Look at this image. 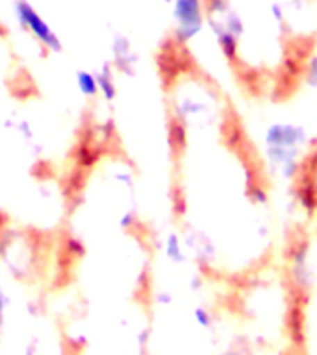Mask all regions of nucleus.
<instances>
[{
  "label": "nucleus",
  "mask_w": 317,
  "mask_h": 355,
  "mask_svg": "<svg viewBox=\"0 0 317 355\" xmlns=\"http://www.w3.org/2000/svg\"><path fill=\"white\" fill-rule=\"evenodd\" d=\"M172 237L210 282L243 288L277 270L280 233L275 180L227 85L182 33L161 46Z\"/></svg>",
  "instance_id": "1"
},
{
  "label": "nucleus",
  "mask_w": 317,
  "mask_h": 355,
  "mask_svg": "<svg viewBox=\"0 0 317 355\" xmlns=\"http://www.w3.org/2000/svg\"><path fill=\"white\" fill-rule=\"evenodd\" d=\"M232 82L249 98L291 100L317 69V0H199Z\"/></svg>",
  "instance_id": "2"
},
{
  "label": "nucleus",
  "mask_w": 317,
  "mask_h": 355,
  "mask_svg": "<svg viewBox=\"0 0 317 355\" xmlns=\"http://www.w3.org/2000/svg\"><path fill=\"white\" fill-rule=\"evenodd\" d=\"M15 17L17 21H19V24H21L26 32L32 33L33 37L38 39L44 49L54 50V52H58V50L61 49L60 37L56 35L54 30L47 24V21L39 15L38 11L33 10L32 4H28L26 0H19V2H17Z\"/></svg>",
  "instance_id": "3"
},
{
  "label": "nucleus",
  "mask_w": 317,
  "mask_h": 355,
  "mask_svg": "<svg viewBox=\"0 0 317 355\" xmlns=\"http://www.w3.org/2000/svg\"><path fill=\"white\" fill-rule=\"evenodd\" d=\"M76 85L78 91H80L83 96H88V98H93V96H97V94L100 93L97 74H93V72L89 71L76 72Z\"/></svg>",
  "instance_id": "4"
},
{
  "label": "nucleus",
  "mask_w": 317,
  "mask_h": 355,
  "mask_svg": "<svg viewBox=\"0 0 317 355\" xmlns=\"http://www.w3.org/2000/svg\"><path fill=\"white\" fill-rule=\"evenodd\" d=\"M97 80H99V91L102 93L108 102L115 98L117 94V85H115V80H113V74H111V69L108 65L102 69L100 72H97Z\"/></svg>",
  "instance_id": "5"
},
{
  "label": "nucleus",
  "mask_w": 317,
  "mask_h": 355,
  "mask_svg": "<svg viewBox=\"0 0 317 355\" xmlns=\"http://www.w3.org/2000/svg\"><path fill=\"white\" fill-rule=\"evenodd\" d=\"M6 305H8V298H6L4 287H2V282H0V329H2V326H4Z\"/></svg>",
  "instance_id": "6"
}]
</instances>
